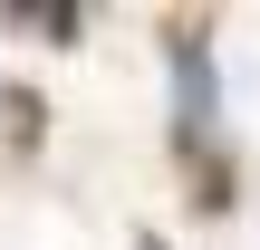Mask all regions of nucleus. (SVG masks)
Returning a JSON list of instances; mask_svg holds the SVG:
<instances>
[{"label":"nucleus","mask_w":260,"mask_h":250,"mask_svg":"<svg viewBox=\"0 0 260 250\" xmlns=\"http://www.w3.org/2000/svg\"><path fill=\"white\" fill-rule=\"evenodd\" d=\"M135 250H164V241H154V231H145V241H135Z\"/></svg>","instance_id":"nucleus-2"},{"label":"nucleus","mask_w":260,"mask_h":250,"mask_svg":"<svg viewBox=\"0 0 260 250\" xmlns=\"http://www.w3.org/2000/svg\"><path fill=\"white\" fill-rule=\"evenodd\" d=\"M164 48H174V77H183V145H212V116H222V87H212V29L183 19V29H164Z\"/></svg>","instance_id":"nucleus-1"}]
</instances>
